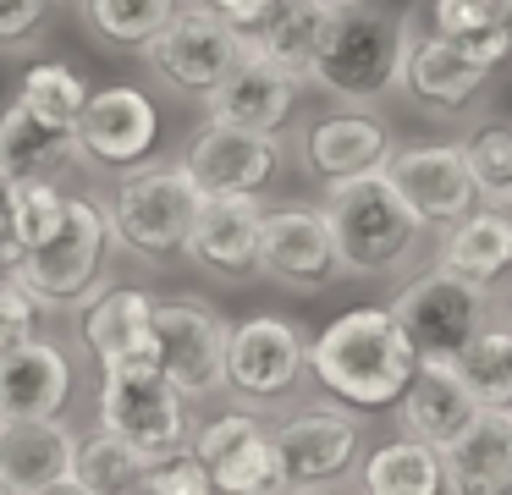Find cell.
<instances>
[{
    "label": "cell",
    "mask_w": 512,
    "mask_h": 495,
    "mask_svg": "<svg viewBox=\"0 0 512 495\" xmlns=\"http://www.w3.org/2000/svg\"><path fill=\"white\" fill-rule=\"evenodd\" d=\"M413 33H419V22H413L408 0H336V6H325V28L303 83L325 88L342 105L369 110L386 94H397Z\"/></svg>",
    "instance_id": "obj_1"
},
{
    "label": "cell",
    "mask_w": 512,
    "mask_h": 495,
    "mask_svg": "<svg viewBox=\"0 0 512 495\" xmlns=\"http://www.w3.org/2000/svg\"><path fill=\"white\" fill-rule=\"evenodd\" d=\"M413 369H419V352H413L408 330L397 325L391 308L375 303L336 314L309 341V374L320 380L325 396L347 402L353 413H391Z\"/></svg>",
    "instance_id": "obj_2"
},
{
    "label": "cell",
    "mask_w": 512,
    "mask_h": 495,
    "mask_svg": "<svg viewBox=\"0 0 512 495\" xmlns=\"http://www.w3.org/2000/svg\"><path fill=\"white\" fill-rule=\"evenodd\" d=\"M325 220H331L336 253H342L347 275H402L419 259L424 220L413 204L397 193V182L380 171L347 176V182H325Z\"/></svg>",
    "instance_id": "obj_3"
},
{
    "label": "cell",
    "mask_w": 512,
    "mask_h": 495,
    "mask_svg": "<svg viewBox=\"0 0 512 495\" xmlns=\"http://www.w3.org/2000/svg\"><path fill=\"white\" fill-rule=\"evenodd\" d=\"M111 215H105L94 198H67V215L61 226L50 231L45 242L17 253L12 275L28 286L39 308H78L100 292V275H105V259H111Z\"/></svg>",
    "instance_id": "obj_4"
},
{
    "label": "cell",
    "mask_w": 512,
    "mask_h": 495,
    "mask_svg": "<svg viewBox=\"0 0 512 495\" xmlns=\"http://www.w3.org/2000/svg\"><path fill=\"white\" fill-rule=\"evenodd\" d=\"M199 182L182 165H127V176L111 193V231L138 259H171L182 253L199 215Z\"/></svg>",
    "instance_id": "obj_5"
},
{
    "label": "cell",
    "mask_w": 512,
    "mask_h": 495,
    "mask_svg": "<svg viewBox=\"0 0 512 495\" xmlns=\"http://www.w3.org/2000/svg\"><path fill=\"white\" fill-rule=\"evenodd\" d=\"M391 314H397L402 330H408V341H413L419 358H457L463 341L474 336L485 319H496V292H485V286H474V281H463V275L430 264V270L408 275V281L397 286Z\"/></svg>",
    "instance_id": "obj_6"
},
{
    "label": "cell",
    "mask_w": 512,
    "mask_h": 495,
    "mask_svg": "<svg viewBox=\"0 0 512 495\" xmlns=\"http://www.w3.org/2000/svg\"><path fill=\"white\" fill-rule=\"evenodd\" d=\"M287 490H336L364 457V413L347 402H309L270 429Z\"/></svg>",
    "instance_id": "obj_7"
},
{
    "label": "cell",
    "mask_w": 512,
    "mask_h": 495,
    "mask_svg": "<svg viewBox=\"0 0 512 495\" xmlns=\"http://www.w3.org/2000/svg\"><path fill=\"white\" fill-rule=\"evenodd\" d=\"M309 369V336L281 314H248L226 325V363H221V391L243 396L254 407H270L298 391Z\"/></svg>",
    "instance_id": "obj_8"
},
{
    "label": "cell",
    "mask_w": 512,
    "mask_h": 495,
    "mask_svg": "<svg viewBox=\"0 0 512 495\" xmlns=\"http://www.w3.org/2000/svg\"><path fill=\"white\" fill-rule=\"evenodd\" d=\"M100 424L116 429L122 440H133L144 457H171L188 446V396L155 369H105L100 380Z\"/></svg>",
    "instance_id": "obj_9"
},
{
    "label": "cell",
    "mask_w": 512,
    "mask_h": 495,
    "mask_svg": "<svg viewBox=\"0 0 512 495\" xmlns=\"http://www.w3.org/2000/svg\"><path fill=\"white\" fill-rule=\"evenodd\" d=\"M149 66L160 72V83L182 99H204L226 77V66L243 55V33L210 6H177L166 17V28L144 44Z\"/></svg>",
    "instance_id": "obj_10"
},
{
    "label": "cell",
    "mask_w": 512,
    "mask_h": 495,
    "mask_svg": "<svg viewBox=\"0 0 512 495\" xmlns=\"http://www.w3.org/2000/svg\"><path fill=\"white\" fill-rule=\"evenodd\" d=\"M259 275L287 292H331L347 281V264L336 253L331 220L314 204H281L259 215Z\"/></svg>",
    "instance_id": "obj_11"
},
{
    "label": "cell",
    "mask_w": 512,
    "mask_h": 495,
    "mask_svg": "<svg viewBox=\"0 0 512 495\" xmlns=\"http://www.w3.org/2000/svg\"><path fill=\"white\" fill-rule=\"evenodd\" d=\"M155 352L160 374L177 385L188 402L221 391V363H226V319L199 297H171L155 303Z\"/></svg>",
    "instance_id": "obj_12"
},
{
    "label": "cell",
    "mask_w": 512,
    "mask_h": 495,
    "mask_svg": "<svg viewBox=\"0 0 512 495\" xmlns=\"http://www.w3.org/2000/svg\"><path fill=\"white\" fill-rule=\"evenodd\" d=\"M386 176L397 182V193L413 204V215L430 231L452 226L457 215L479 204L474 171L463 160V143H391Z\"/></svg>",
    "instance_id": "obj_13"
},
{
    "label": "cell",
    "mask_w": 512,
    "mask_h": 495,
    "mask_svg": "<svg viewBox=\"0 0 512 495\" xmlns=\"http://www.w3.org/2000/svg\"><path fill=\"white\" fill-rule=\"evenodd\" d=\"M177 165L199 182V193H265L281 171V132L210 121L204 132H193Z\"/></svg>",
    "instance_id": "obj_14"
},
{
    "label": "cell",
    "mask_w": 512,
    "mask_h": 495,
    "mask_svg": "<svg viewBox=\"0 0 512 495\" xmlns=\"http://www.w3.org/2000/svg\"><path fill=\"white\" fill-rule=\"evenodd\" d=\"M303 77L287 72L281 61H270L265 50L243 39V55L226 66V77L204 94L210 121H232V127H254V132H281L298 110Z\"/></svg>",
    "instance_id": "obj_15"
},
{
    "label": "cell",
    "mask_w": 512,
    "mask_h": 495,
    "mask_svg": "<svg viewBox=\"0 0 512 495\" xmlns=\"http://www.w3.org/2000/svg\"><path fill=\"white\" fill-rule=\"evenodd\" d=\"M204 473H210V490L226 495H276L287 490L281 479V457H276V440L270 429L259 424L254 413H221L199 429L193 440Z\"/></svg>",
    "instance_id": "obj_16"
},
{
    "label": "cell",
    "mask_w": 512,
    "mask_h": 495,
    "mask_svg": "<svg viewBox=\"0 0 512 495\" xmlns=\"http://www.w3.org/2000/svg\"><path fill=\"white\" fill-rule=\"evenodd\" d=\"M72 138H78V154L100 165H138L160 138V110L133 83L89 88L78 121H72Z\"/></svg>",
    "instance_id": "obj_17"
},
{
    "label": "cell",
    "mask_w": 512,
    "mask_h": 495,
    "mask_svg": "<svg viewBox=\"0 0 512 495\" xmlns=\"http://www.w3.org/2000/svg\"><path fill=\"white\" fill-rule=\"evenodd\" d=\"M259 193H204L193 231L182 242L193 264L215 281H254L259 275Z\"/></svg>",
    "instance_id": "obj_18"
},
{
    "label": "cell",
    "mask_w": 512,
    "mask_h": 495,
    "mask_svg": "<svg viewBox=\"0 0 512 495\" xmlns=\"http://www.w3.org/2000/svg\"><path fill=\"white\" fill-rule=\"evenodd\" d=\"M72 457H78V435L61 413L0 418V490L12 495L72 490Z\"/></svg>",
    "instance_id": "obj_19"
},
{
    "label": "cell",
    "mask_w": 512,
    "mask_h": 495,
    "mask_svg": "<svg viewBox=\"0 0 512 495\" xmlns=\"http://www.w3.org/2000/svg\"><path fill=\"white\" fill-rule=\"evenodd\" d=\"M490 83V66L479 61L468 44L446 39V33H413L408 55H402V77L397 88L413 99L419 110H435V116H457L479 99V88Z\"/></svg>",
    "instance_id": "obj_20"
},
{
    "label": "cell",
    "mask_w": 512,
    "mask_h": 495,
    "mask_svg": "<svg viewBox=\"0 0 512 495\" xmlns=\"http://www.w3.org/2000/svg\"><path fill=\"white\" fill-rule=\"evenodd\" d=\"M83 347L94 352L100 369H144L155 363V297L133 292V286H116V292H94L83 308Z\"/></svg>",
    "instance_id": "obj_21"
},
{
    "label": "cell",
    "mask_w": 512,
    "mask_h": 495,
    "mask_svg": "<svg viewBox=\"0 0 512 495\" xmlns=\"http://www.w3.org/2000/svg\"><path fill=\"white\" fill-rule=\"evenodd\" d=\"M441 490L512 495V407H479L452 446H441Z\"/></svg>",
    "instance_id": "obj_22"
},
{
    "label": "cell",
    "mask_w": 512,
    "mask_h": 495,
    "mask_svg": "<svg viewBox=\"0 0 512 495\" xmlns=\"http://www.w3.org/2000/svg\"><path fill=\"white\" fill-rule=\"evenodd\" d=\"M391 413H397L402 435H413V440L441 451V446H452L457 429L479 413V396L468 391V380L457 374L452 358H419V369L402 385Z\"/></svg>",
    "instance_id": "obj_23"
},
{
    "label": "cell",
    "mask_w": 512,
    "mask_h": 495,
    "mask_svg": "<svg viewBox=\"0 0 512 495\" xmlns=\"http://www.w3.org/2000/svg\"><path fill=\"white\" fill-rule=\"evenodd\" d=\"M435 264L463 275V281H474V286H485V292H501L512 281V209L479 198L468 215L441 226Z\"/></svg>",
    "instance_id": "obj_24"
},
{
    "label": "cell",
    "mask_w": 512,
    "mask_h": 495,
    "mask_svg": "<svg viewBox=\"0 0 512 495\" xmlns=\"http://www.w3.org/2000/svg\"><path fill=\"white\" fill-rule=\"evenodd\" d=\"M391 154V127L380 116H369L364 105L320 116L303 132V165L314 182H347V176L380 171Z\"/></svg>",
    "instance_id": "obj_25"
},
{
    "label": "cell",
    "mask_w": 512,
    "mask_h": 495,
    "mask_svg": "<svg viewBox=\"0 0 512 495\" xmlns=\"http://www.w3.org/2000/svg\"><path fill=\"white\" fill-rule=\"evenodd\" d=\"M67 396H72V363L56 341H45L34 330V336L0 352V418L61 413Z\"/></svg>",
    "instance_id": "obj_26"
},
{
    "label": "cell",
    "mask_w": 512,
    "mask_h": 495,
    "mask_svg": "<svg viewBox=\"0 0 512 495\" xmlns=\"http://www.w3.org/2000/svg\"><path fill=\"white\" fill-rule=\"evenodd\" d=\"M78 154V138L67 127H50L45 116H34L28 105L0 110V176H50L56 165H67Z\"/></svg>",
    "instance_id": "obj_27"
},
{
    "label": "cell",
    "mask_w": 512,
    "mask_h": 495,
    "mask_svg": "<svg viewBox=\"0 0 512 495\" xmlns=\"http://www.w3.org/2000/svg\"><path fill=\"white\" fill-rule=\"evenodd\" d=\"M149 462L133 440H122L116 429H94L78 435V457H72V490L78 495H133L149 484Z\"/></svg>",
    "instance_id": "obj_28"
},
{
    "label": "cell",
    "mask_w": 512,
    "mask_h": 495,
    "mask_svg": "<svg viewBox=\"0 0 512 495\" xmlns=\"http://www.w3.org/2000/svg\"><path fill=\"white\" fill-rule=\"evenodd\" d=\"M320 28H325V0H270V11L243 33V39L254 44V50H265L270 61H281L287 72L309 77Z\"/></svg>",
    "instance_id": "obj_29"
},
{
    "label": "cell",
    "mask_w": 512,
    "mask_h": 495,
    "mask_svg": "<svg viewBox=\"0 0 512 495\" xmlns=\"http://www.w3.org/2000/svg\"><path fill=\"white\" fill-rule=\"evenodd\" d=\"M358 484L369 495H435L441 490V451L413 435H397L358 457Z\"/></svg>",
    "instance_id": "obj_30"
},
{
    "label": "cell",
    "mask_w": 512,
    "mask_h": 495,
    "mask_svg": "<svg viewBox=\"0 0 512 495\" xmlns=\"http://www.w3.org/2000/svg\"><path fill=\"white\" fill-rule=\"evenodd\" d=\"M452 363L479 396V407H512V330L501 319H485Z\"/></svg>",
    "instance_id": "obj_31"
},
{
    "label": "cell",
    "mask_w": 512,
    "mask_h": 495,
    "mask_svg": "<svg viewBox=\"0 0 512 495\" xmlns=\"http://www.w3.org/2000/svg\"><path fill=\"white\" fill-rule=\"evenodd\" d=\"M67 215V193H61L50 176H12L6 193H0V226L17 237V248H34Z\"/></svg>",
    "instance_id": "obj_32"
},
{
    "label": "cell",
    "mask_w": 512,
    "mask_h": 495,
    "mask_svg": "<svg viewBox=\"0 0 512 495\" xmlns=\"http://www.w3.org/2000/svg\"><path fill=\"white\" fill-rule=\"evenodd\" d=\"M182 0H83V17L116 50H144Z\"/></svg>",
    "instance_id": "obj_33"
},
{
    "label": "cell",
    "mask_w": 512,
    "mask_h": 495,
    "mask_svg": "<svg viewBox=\"0 0 512 495\" xmlns=\"http://www.w3.org/2000/svg\"><path fill=\"white\" fill-rule=\"evenodd\" d=\"M83 99H89V83L72 72L67 61H39L23 72V88H17V105H28L34 116H45L50 127H67L78 121Z\"/></svg>",
    "instance_id": "obj_34"
},
{
    "label": "cell",
    "mask_w": 512,
    "mask_h": 495,
    "mask_svg": "<svg viewBox=\"0 0 512 495\" xmlns=\"http://www.w3.org/2000/svg\"><path fill=\"white\" fill-rule=\"evenodd\" d=\"M463 160L474 171L479 198L512 209V121H479L463 138Z\"/></svg>",
    "instance_id": "obj_35"
},
{
    "label": "cell",
    "mask_w": 512,
    "mask_h": 495,
    "mask_svg": "<svg viewBox=\"0 0 512 495\" xmlns=\"http://www.w3.org/2000/svg\"><path fill=\"white\" fill-rule=\"evenodd\" d=\"M144 490H155V495H204V490H210V473H204L199 451L182 446V451H171V457L149 462V484H144Z\"/></svg>",
    "instance_id": "obj_36"
},
{
    "label": "cell",
    "mask_w": 512,
    "mask_h": 495,
    "mask_svg": "<svg viewBox=\"0 0 512 495\" xmlns=\"http://www.w3.org/2000/svg\"><path fill=\"white\" fill-rule=\"evenodd\" d=\"M39 314H45V308L28 297V286L17 281L12 270L0 275V352L17 347L23 336H34V330H39Z\"/></svg>",
    "instance_id": "obj_37"
},
{
    "label": "cell",
    "mask_w": 512,
    "mask_h": 495,
    "mask_svg": "<svg viewBox=\"0 0 512 495\" xmlns=\"http://www.w3.org/2000/svg\"><path fill=\"white\" fill-rule=\"evenodd\" d=\"M56 0H0V50H28L45 39Z\"/></svg>",
    "instance_id": "obj_38"
},
{
    "label": "cell",
    "mask_w": 512,
    "mask_h": 495,
    "mask_svg": "<svg viewBox=\"0 0 512 495\" xmlns=\"http://www.w3.org/2000/svg\"><path fill=\"white\" fill-rule=\"evenodd\" d=\"M435 33L446 39H479L496 28V0H435Z\"/></svg>",
    "instance_id": "obj_39"
},
{
    "label": "cell",
    "mask_w": 512,
    "mask_h": 495,
    "mask_svg": "<svg viewBox=\"0 0 512 495\" xmlns=\"http://www.w3.org/2000/svg\"><path fill=\"white\" fill-rule=\"evenodd\" d=\"M199 6L221 11V17L232 22L237 33H248V28H254V22H259V17H265V11H270V0H199Z\"/></svg>",
    "instance_id": "obj_40"
},
{
    "label": "cell",
    "mask_w": 512,
    "mask_h": 495,
    "mask_svg": "<svg viewBox=\"0 0 512 495\" xmlns=\"http://www.w3.org/2000/svg\"><path fill=\"white\" fill-rule=\"evenodd\" d=\"M17 253H23V248H17V237H12L6 226H0V275H6V270L17 264Z\"/></svg>",
    "instance_id": "obj_41"
},
{
    "label": "cell",
    "mask_w": 512,
    "mask_h": 495,
    "mask_svg": "<svg viewBox=\"0 0 512 495\" xmlns=\"http://www.w3.org/2000/svg\"><path fill=\"white\" fill-rule=\"evenodd\" d=\"M496 28L507 39V55H512V0H496Z\"/></svg>",
    "instance_id": "obj_42"
},
{
    "label": "cell",
    "mask_w": 512,
    "mask_h": 495,
    "mask_svg": "<svg viewBox=\"0 0 512 495\" xmlns=\"http://www.w3.org/2000/svg\"><path fill=\"white\" fill-rule=\"evenodd\" d=\"M0 193H6V176H0Z\"/></svg>",
    "instance_id": "obj_43"
},
{
    "label": "cell",
    "mask_w": 512,
    "mask_h": 495,
    "mask_svg": "<svg viewBox=\"0 0 512 495\" xmlns=\"http://www.w3.org/2000/svg\"><path fill=\"white\" fill-rule=\"evenodd\" d=\"M507 330H512V314H507Z\"/></svg>",
    "instance_id": "obj_44"
},
{
    "label": "cell",
    "mask_w": 512,
    "mask_h": 495,
    "mask_svg": "<svg viewBox=\"0 0 512 495\" xmlns=\"http://www.w3.org/2000/svg\"><path fill=\"white\" fill-rule=\"evenodd\" d=\"M325 6H336V0H325Z\"/></svg>",
    "instance_id": "obj_45"
}]
</instances>
